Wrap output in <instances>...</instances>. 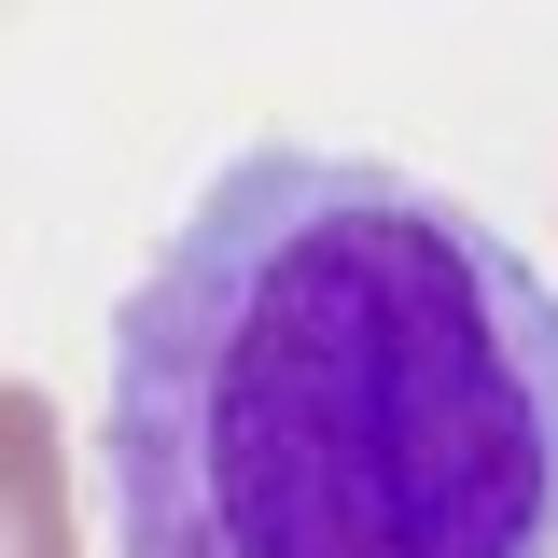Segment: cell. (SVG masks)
Returning a JSON list of instances; mask_svg holds the SVG:
<instances>
[{"mask_svg": "<svg viewBox=\"0 0 558 558\" xmlns=\"http://www.w3.org/2000/svg\"><path fill=\"white\" fill-rule=\"evenodd\" d=\"M112 558H558V293L391 154L252 140L112 307Z\"/></svg>", "mask_w": 558, "mask_h": 558, "instance_id": "1", "label": "cell"}]
</instances>
